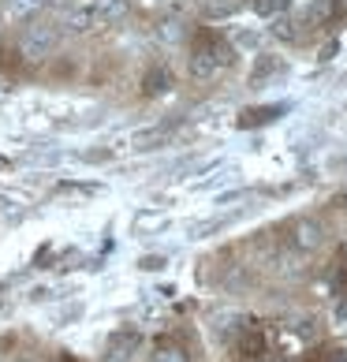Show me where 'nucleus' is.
Wrapping results in <instances>:
<instances>
[{
	"label": "nucleus",
	"instance_id": "obj_1",
	"mask_svg": "<svg viewBox=\"0 0 347 362\" xmlns=\"http://www.w3.org/2000/svg\"><path fill=\"white\" fill-rule=\"evenodd\" d=\"M239 52L232 49L228 37H217V34H206V37H198L194 49H191V57H187V71H191L194 83H213L217 75H224L235 64Z\"/></svg>",
	"mask_w": 347,
	"mask_h": 362
},
{
	"label": "nucleus",
	"instance_id": "obj_2",
	"mask_svg": "<svg viewBox=\"0 0 347 362\" xmlns=\"http://www.w3.org/2000/svg\"><path fill=\"white\" fill-rule=\"evenodd\" d=\"M57 42H60V34L52 23H30L19 34V57L26 64H45L52 52H57Z\"/></svg>",
	"mask_w": 347,
	"mask_h": 362
},
{
	"label": "nucleus",
	"instance_id": "obj_3",
	"mask_svg": "<svg viewBox=\"0 0 347 362\" xmlns=\"http://www.w3.org/2000/svg\"><path fill=\"white\" fill-rule=\"evenodd\" d=\"M325 239H329V232L317 217H299L295 224H291V250H299V254L322 250Z\"/></svg>",
	"mask_w": 347,
	"mask_h": 362
},
{
	"label": "nucleus",
	"instance_id": "obj_4",
	"mask_svg": "<svg viewBox=\"0 0 347 362\" xmlns=\"http://www.w3.org/2000/svg\"><path fill=\"white\" fill-rule=\"evenodd\" d=\"M64 26H68L71 34H93V30H105L101 26V0H78V4H71L68 19H64Z\"/></svg>",
	"mask_w": 347,
	"mask_h": 362
},
{
	"label": "nucleus",
	"instance_id": "obj_5",
	"mask_svg": "<svg viewBox=\"0 0 347 362\" xmlns=\"http://www.w3.org/2000/svg\"><path fill=\"white\" fill-rule=\"evenodd\" d=\"M139 351H142V332L119 329V332H112L109 347H105V362H131Z\"/></svg>",
	"mask_w": 347,
	"mask_h": 362
},
{
	"label": "nucleus",
	"instance_id": "obj_6",
	"mask_svg": "<svg viewBox=\"0 0 347 362\" xmlns=\"http://www.w3.org/2000/svg\"><path fill=\"white\" fill-rule=\"evenodd\" d=\"M247 325H250V317H247L243 310H220V314H213V321H209L213 337H217L220 344L239 340V332H243Z\"/></svg>",
	"mask_w": 347,
	"mask_h": 362
},
{
	"label": "nucleus",
	"instance_id": "obj_7",
	"mask_svg": "<svg viewBox=\"0 0 347 362\" xmlns=\"http://www.w3.org/2000/svg\"><path fill=\"white\" fill-rule=\"evenodd\" d=\"M187 37H191V26H187L183 19L168 16V19H161V23H157V42H161V45L176 49V45H183V42H187Z\"/></svg>",
	"mask_w": 347,
	"mask_h": 362
},
{
	"label": "nucleus",
	"instance_id": "obj_8",
	"mask_svg": "<svg viewBox=\"0 0 347 362\" xmlns=\"http://www.w3.org/2000/svg\"><path fill=\"white\" fill-rule=\"evenodd\" d=\"M168 139H172V127H165V124H157V127H142L135 139H131V146L135 150H161V146H168Z\"/></svg>",
	"mask_w": 347,
	"mask_h": 362
},
{
	"label": "nucleus",
	"instance_id": "obj_9",
	"mask_svg": "<svg viewBox=\"0 0 347 362\" xmlns=\"http://www.w3.org/2000/svg\"><path fill=\"white\" fill-rule=\"evenodd\" d=\"M168 90H172V71L161 68V64L142 75V93H146V98H165Z\"/></svg>",
	"mask_w": 347,
	"mask_h": 362
},
{
	"label": "nucleus",
	"instance_id": "obj_10",
	"mask_svg": "<svg viewBox=\"0 0 347 362\" xmlns=\"http://www.w3.org/2000/svg\"><path fill=\"white\" fill-rule=\"evenodd\" d=\"M239 351H243L247 358H261L265 355V332L258 325H247L243 332H239Z\"/></svg>",
	"mask_w": 347,
	"mask_h": 362
},
{
	"label": "nucleus",
	"instance_id": "obj_11",
	"mask_svg": "<svg viewBox=\"0 0 347 362\" xmlns=\"http://www.w3.org/2000/svg\"><path fill=\"white\" fill-rule=\"evenodd\" d=\"M284 112V105H265V109H247L239 116V127H261V124H273V119Z\"/></svg>",
	"mask_w": 347,
	"mask_h": 362
},
{
	"label": "nucleus",
	"instance_id": "obj_12",
	"mask_svg": "<svg viewBox=\"0 0 347 362\" xmlns=\"http://www.w3.org/2000/svg\"><path fill=\"white\" fill-rule=\"evenodd\" d=\"M228 42L235 52H258L261 49V34L258 30H247V26H235V30L228 34Z\"/></svg>",
	"mask_w": 347,
	"mask_h": 362
},
{
	"label": "nucleus",
	"instance_id": "obj_13",
	"mask_svg": "<svg viewBox=\"0 0 347 362\" xmlns=\"http://www.w3.org/2000/svg\"><path fill=\"white\" fill-rule=\"evenodd\" d=\"M150 362H191V355H187V347H180V344H157Z\"/></svg>",
	"mask_w": 347,
	"mask_h": 362
},
{
	"label": "nucleus",
	"instance_id": "obj_14",
	"mask_svg": "<svg viewBox=\"0 0 347 362\" xmlns=\"http://www.w3.org/2000/svg\"><path fill=\"white\" fill-rule=\"evenodd\" d=\"M276 71H284V64H280L276 57H258V64H254V75H250V86H261V78H269V75H276Z\"/></svg>",
	"mask_w": 347,
	"mask_h": 362
},
{
	"label": "nucleus",
	"instance_id": "obj_15",
	"mask_svg": "<svg viewBox=\"0 0 347 362\" xmlns=\"http://www.w3.org/2000/svg\"><path fill=\"white\" fill-rule=\"evenodd\" d=\"M49 4V0H8V16L11 19H30Z\"/></svg>",
	"mask_w": 347,
	"mask_h": 362
},
{
	"label": "nucleus",
	"instance_id": "obj_16",
	"mask_svg": "<svg viewBox=\"0 0 347 362\" xmlns=\"http://www.w3.org/2000/svg\"><path fill=\"white\" fill-rule=\"evenodd\" d=\"M131 0H101V26H112L127 16Z\"/></svg>",
	"mask_w": 347,
	"mask_h": 362
},
{
	"label": "nucleus",
	"instance_id": "obj_17",
	"mask_svg": "<svg viewBox=\"0 0 347 362\" xmlns=\"http://www.w3.org/2000/svg\"><path fill=\"white\" fill-rule=\"evenodd\" d=\"M161 228H168V217H165V213H139V217H135V232H139V235L161 232Z\"/></svg>",
	"mask_w": 347,
	"mask_h": 362
},
{
	"label": "nucleus",
	"instance_id": "obj_18",
	"mask_svg": "<svg viewBox=\"0 0 347 362\" xmlns=\"http://www.w3.org/2000/svg\"><path fill=\"white\" fill-rule=\"evenodd\" d=\"M235 8H239V0H202L206 19H228L235 16Z\"/></svg>",
	"mask_w": 347,
	"mask_h": 362
},
{
	"label": "nucleus",
	"instance_id": "obj_19",
	"mask_svg": "<svg viewBox=\"0 0 347 362\" xmlns=\"http://www.w3.org/2000/svg\"><path fill=\"white\" fill-rule=\"evenodd\" d=\"M295 19H291V16H284V11H280V16L273 19V34L280 37V42H295V37H299V30H295Z\"/></svg>",
	"mask_w": 347,
	"mask_h": 362
},
{
	"label": "nucleus",
	"instance_id": "obj_20",
	"mask_svg": "<svg viewBox=\"0 0 347 362\" xmlns=\"http://www.w3.org/2000/svg\"><path fill=\"white\" fill-rule=\"evenodd\" d=\"M165 265H168L165 254H142V258H139V269H142V273H161Z\"/></svg>",
	"mask_w": 347,
	"mask_h": 362
},
{
	"label": "nucleus",
	"instance_id": "obj_21",
	"mask_svg": "<svg viewBox=\"0 0 347 362\" xmlns=\"http://www.w3.org/2000/svg\"><path fill=\"white\" fill-rule=\"evenodd\" d=\"M317 362H347V347H329Z\"/></svg>",
	"mask_w": 347,
	"mask_h": 362
},
{
	"label": "nucleus",
	"instance_id": "obj_22",
	"mask_svg": "<svg viewBox=\"0 0 347 362\" xmlns=\"http://www.w3.org/2000/svg\"><path fill=\"white\" fill-rule=\"evenodd\" d=\"M332 321H336V325H347V295L332 306Z\"/></svg>",
	"mask_w": 347,
	"mask_h": 362
},
{
	"label": "nucleus",
	"instance_id": "obj_23",
	"mask_svg": "<svg viewBox=\"0 0 347 362\" xmlns=\"http://www.w3.org/2000/svg\"><path fill=\"white\" fill-rule=\"evenodd\" d=\"M49 4H57V8H71V4H78V0H49Z\"/></svg>",
	"mask_w": 347,
	"mask_h": 362
},
{
	"label": "nucleus",
	"instance_id": "obj_24",
	"mask_svg": "<svg viewBox=\"0 0 347 362\" xmlns=\"http://www.w3.org/2000/svg\"><path fill=\"white\" fill-rule=\"evenodd\" d=\"M52 362H71V358H68V355H57V358H52Z\"/></svg>",
	"mask_w": 347,
	"mask_h": 362
},
{
	"label": "nucleus",
	"instance_id": "obj_25",
	"mask_svg": "<svg viewBox=\"0 0 347 362\" xmlns=\"http://www.w3.org/2000/svg\"><path fill=\"white\" fill-rule=\"evenodd\" d=\"M0 168H8V160H4V157H0Z\"/></svg>",
	"mask_w": 347,
	"mask_h": 362
},
{
	"label": "nucleus",
	"instance_id": "obj_26",
	"mask_svg": "<svg viewBox=\"0 0 347 362\" xmlns=\"http://www.w3.org/2000/svg\"><path fill=\"white\" fill-rule=\"evenodd\" d=\"M23 362H30V358H23Z\"/></svg>",
	"mask_w": 347,
	"mask_h": 362
}]
</instances>
